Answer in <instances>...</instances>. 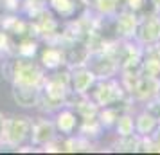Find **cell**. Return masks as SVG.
<instances>
[{
    "label": "cell",
    "instance_id": "obj_25",
    "mask_svg": "<svg viewBox=\"0 0 160 155\" xmlns=\"http://www.w3.org/2000/svg\"><path fill=\"white\" fill-rule=\"evenodd\" d=\"M0 2H4V0H0Z\"/></svg>",
    "mask_w": 160,
    "mask_h": 155
},
{
    "label": "cell",
    "instance_id": "obj_5",
    "mask_svg": "<svg viewBox=\"0 0 160 155\" xmlns=\"http://www.w3.org/2000/svg\"><path fill=\"white\" fill-rule=\"evenodd\" d=\"M85 65L94 72V76L97 80H110V78H113L119 72V61L113 56L112 49H106V45L101 47V49L90 51Z\"/></svg>",
    "mask_w": 160,
    "mask_h": 155
},
{
    "label": "cell",
    "instance_id": "obj_12",
    "mask_svg": "<svg viewBox=\"0 0 160 155\" xmlns=\"http://www.w3.org/2000/svg\"><path fill=\"white\" fill-rule=\"evenodd\" d=\"M54 125L61 135H65V137L74 135V132H78V128H79V116L70 108H61L56 116Z\"/></svg>",
    "mask_w": 160,
    "mask_h": 155
},
{
    "label": "cell",
    "instance_id": "obj_18",
    "mask_svg": "<svg viewBox=\"0 0 160 155\" xmlns=\"http://www.w3.org/2000/svg\"><path fill=\"white\" fill-rule=\"evenodd\" d=\"M115 148L119 152H138V150H140V135L131 133V135L119 137Z\"/></svg>",
    "mask_w": 160,
    "mask_h": 155
},
{
    "label": "cell",
    "instance_id": "obj_10",
    "mask_svg": "<svg viewBox=\"0 0 160 155\" xmlns=\"http://www.w3.org/2000/svg\"><path fill=\"white\" fill-rule=\"evenodd\" d=\"M140 70L148 76H153V78L160 80V42L142 47Z\"/></svg>",
    "mask_w": 160,
    "mask_h": 155
},
{
    "label": "cell",
    "instance_id": "obj_4",
    "mask_svg": "<svg viewBox=\"0 0 160 155\" xmlns=\"http://www.w3.org/2000/svg\"><path fill=\"white\" fill-rule=\"evenodd\" d=\"M31 130H32V119L27 116L6 117L2 130V144L11 148L22 146L27 139H31Z\"/></svg>",
    "mask_w": 160,
    "mask_h": 155
},
{
    "label": "cell",
    "instance_id": "obj_3",
    "mask_svg": "<svg viewBox=\"0 0 160 155\" xmlns=\"http://www.w3.org/2000/svg\"><path fill=\"white\" fill-rule=\"evenodd\" d=\"M92 92V101L99 108L101 106H113V105H124L131 101L122 83L115 81L113 78L110 80H97L95 85L90 89ZM133 103V101H131Z\"/></svg>",
    "mask_w": 160,
    "mask_h": 155
},
{
    "label": "cell",
    "instance_id": "obj_16",
    "mask_svg": "<svg viewBox=\"0 0 160 155\" xmlns=\"http://www.w3.org/2000/svg\"><path fill=\"white\" fill-rule=\"evenodd\" d=\"M115 132L119 137H124V135H131V133H135V119L131 116L128 110H124L115 121Z\"/></svg>",
    "mask_w": 160,
    "mask_h": 155
},
{
    "label": "cell",
    "instance_id": "obj_6",
    "mask_svg": "<svg viewBox=\"0 0 160 155\" xmlns=\"http://www.w3.org/2000/svg\"><path fill=\"white\" fill-rule=\"evenodd\" d=\"M133 40L140 44L142 47L151 44H158L160 42V15L153 13V15H146L142 18H138L137 31Z\"/></svg>",
    "mask_w": 160,
    "mask_h": 155
},
{
    "label": "cell",
    "instance_id": "obj_24",
    "mask_svg": "<svg viewBox=\"0 0 160 155\" xmlns=\"http://www.w3.org/2000/svg\"><path fill=\"white\" fill-rule=\"evenodd\" d=\"M85 2H87V4H88V0H85Z\"/></svg>",
    "mask_w": 160,
    "mask_h": 155
},
{
    "label": "cell",
    "instance_id": "obj_14",
    "mask_svg": "<svg viewBox=\"0 0 160 155\" xmlns=\"http://www.w3.org/2000/svg\"><path fill=\"white\" fill-rule=\"evenodd\" d=\"M49 4L63 18H74L81 6H87L85 0H49Z\"/></svg>",
    "mask_w": 160,
    "mask_h": 155
},
{
    "label": "cell",
    "instance_id": "obj_1",
    "mask_svg": "<svg viewBox=\"0 0 160 155\" xmlns=\"http://www.w3.org/2000/svg\"><path fill=\"white\" fill-rule=\"evenodd\" d=\"M2 74L13 85H38L40 87L45 78L42 67L27 56H16L15 59L6 61Z\"/></svg>",
    "mask_w": 160,
    "mask_h": 155
},
{
    "label": "cell",
    "instance_id": "obj_8",
    "mask_svg": "<svg viewBox=\"0 0 160 155\" xmlns=\"http://www.w3.org/2000/svg\"><path fill=\"white\" fill-rule=\"evenodd\" d=\"M138 23V15L130 9H121L119 13L113 15V27H115L117 40H131L135 36Z\"/></svg>",
    "mask_w": 160,
    "mask_h": 155
},
{
    "label": "cell",
    "instance_id": "obj_15",
    "mask_svg": "<svg viewBox=\"0 0 160 155\" xmlns=\"http://www.w3.org/2000/svg\"><path fill=\"white\" fill-rule=\"evenodd\" d=\"M42 63L43 67L56 70L65 63V54H63V47H47L42 54Z\"/></svg>",
    "mask_w": 160,
    "mask_h": 155
},
{
    "label": "cell",
    "instance_id": "obj_11",
    "mask_svg": "<svg viewBox=\"0 0 160 155\" xmlns=\"http://www.w3.org/2000/svg\"><path fill=\"white\" fill-rule=\"evenodd\" d=\"M13 99L23 108H34L40 101L38 85H13Z\"/></svg>",
    "mask_w": 160,
    "mask_h": 155
},
{
    "label": "cell",
    "instance_id": "obj_9",
    "mask_svg": "<svg viewBox=\"0 0 160 155\" xmlns=\"http://www.w3.org/2000/svg\"><path fill=\"white\" fill-rule=\"evenodd\" d=\"M58 137L56 125L45 117H40L32 121V130H31V141L34 146H47L51 141Z\"/></svg>",
    "mask_w": 160,
    "mask_h": 155
},
{
    "label": "cell",
    "instance_id": "obj_20",
    "mask_svg": "<svg viewBox=\"0 0 160 155\" xmlns=\"http://www.w3.org/2000/svg\"><path fill=\"white\" fill-rule=\"evenodd\" d=\"M9 51H11V49H9V38L4 31H0V58Z\"/></svg>",
    "mask_w": 160,
    "mask_h": 155
},
{
    "label": "cell",
    "instance_id": "obj_17",
    "mask_svg": "<svg viewBox=\"0 0 160 155\" xmlns=\"http://www.w3.org/2000/svg\"><path fill=\"white\" fill-rule=\"evenodd\" d=\"M122 2L124 0H88V4H92L95 11L104 16H113L115 13H119L121 11L119 6Z\"/></svg>",
    "mask_w": 160,
    "mask_h": 155
},
{
    "label": "cell",
    "instance_id": "obj_7",
    "mask_svg": "<svg viewBox=\"0 0 160 155\" xmlns=\"http://www.w3.org/2000/svg\"><path fill=\"white\" fill-rule=\"evenodd\" d=\"M97 78L94 72L88 69L87 65H76L70 67L68 70V87H70V94L76 96H87L90 89L95 85Z\"/></svg>",
    "mask_w": 160,
    "mask_h": 155
},
{
    "label": "cell",
    "instance_id": "obj_21",
    "mask_svg": "<svg viewBox=\"0 0 160 155\" xmlns=\"http://www.w3.org/2000/svg\"><path fill=\"white\" fill-rule=\"evenodd\" d=\"M149 4L153 8V13H158L160 15V0H149Z\"/></svg>",
    "mask_w": 160,
    "mask_h": 155
},
{
    "label": "cell",
    "instance_id": "obj_22",
    "mask_svg": "<svg viewBox=\"0 0 160 155\" xmlns=\"http://www.w3.org/2000/svg\"><path fill=\"white\" fill-rule=\"evenodd\" d=\"M4 121H6V117H4V114L0 112V146H2V130H4Z\"/></svg>",
    "mask_w": 160,
    "mask_h": 155
},
{
    "label": "cell",
    "instance_id": "obj_23",
    "mask_svg": "<svg viewBox=\"0 0 160 155\" xmlns=\"http://www.w3.org/2000/svg\"><path fill=\"white\" fill-rule=\"evenodd\" d=\"M157 97H160V89H158V96H157Z\"/></svg>",
    "mask_w": 160,
    "mask_h": 155
},
{
    "label": "cell",
    "instance_id": "obj_2",
    "mask_svg": "<svg viewBox=\"0 0 160 155\" xmlns=\"http://www.w3.org/2000/svg\"><path fill=\"white\" fill-rule=\"evenodd\" d=\"M122 87L126 89L131 101L137 103H149L151 99L158 96L160 80L148 76L144 72L133 74V76H122Z\"/></svg>",
    "mask_w": 160,
    "mask_h": 155
},
{
    "label": "cell",
    "instance_id": "obj_19",
    "mask_svg": "<svg viewBox=\"0 0 160 155\" xmlns=\"http://www.w3.org/2000/svg\"><path fill=\"white\" fill-rule=\"evenodd\" d=\"M146 0H124V8L133 11V13H138L140 9L144 8Z\"/></svg>",
    "mask_w": 160,
    "mask_h": 155
},
{
    "label": "cell",
    "instance_id": "obj_13",
    "mask_svg": "<svg viewBox=\"0 0 160 155\" xmlns=\"http://www.w3.org/2000/svg\"><path fill=\"white\" fill-rule=\"evenodd\" d=\"M133 119H135V133L140 135V137L151 135V133L160 126L158 125V119L155 117L148 108H144L142 112H138L137 117H133Z\"/></svg>",
    "mask_w": 160,
    "mask_h": 155
}]
</instances>
